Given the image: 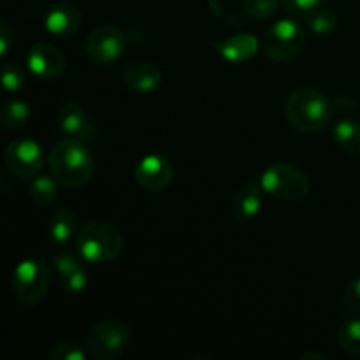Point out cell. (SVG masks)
Masks as SVG:
<instances>
[{
    "label": "cell",
    "instance_id": "obj_1",
    "mask_svg": "<svg viewBox=\"0 0 360 360\" xmlns=\"http://www.w3.org/2000/svg\"><path fill=\"white\" fill-rule=\"evenodd\" d=\"M48 167L49 174L67 188L86 185L95 171L94 157L83 141L67 136L53 144L48 155Z\"/></svg>",
    "mask_w": 360,
    "mask_h": 360
},
{
    "label": "cell",
    "instance_id": "obj_2",
    "mask_svg": "<svg viewBox=\"0 0 360 360\" xmlns=\"http://www.w3.org/2000/svg\"><path fill=\"white\" fill-rule=\"evenodd\" d=\"M285 115L294 129L306 134H315L333 122L334 105L322 91L302 86L288 95Z\"/></svg>",
    "mask_w": 360,
    "mask_h": 360
},
{
    "label": "cell",
    "instance_id": "obj_3",
    "mask_svg": "<svg viewBox=\"0 0 360 360\" xmlns=\"http://www.w3.org/2000/svg\"><path fill=\"white\" fill-rule=\"evenodd\" d=\"M76 252L90 264L111 262L123 252V236L108 221H88L76 236Z\"/></svg>",
    "mask_w": 360,
    "mask_h": 360
},
{
    "label": "cell",
    "instance_id": "obj_4",
    "mask_svg": "<svg viewBox=\"0 0 360 360\" xmlns=\"http://www.w3.org/2000/svg\"><path fill=\"white\" fill-rule=\"evenodd\" d=\"M259 185L267 195L285 200V202L302 200L311 190L309 179L306 178L304 172L287 162L271 164L260 176Z\"/></svg>",
    "mask_w": 360,
    "mask_h": 360
},
{
    "label": "cell",
    "instance_id": "obj_5",
    "mask_svg": "<svg viewBox=\"0 0 360 360\" xmlns=\"http://www.w3.org/2000/svg\"><path fill=\"white\" fill-rule=\"evenodd\" d=\"M49 283H51V274L46 264L34 259L21 260L14 267L13 278H11L14 299L25 308H34L41 304L48 295Z\"/></svg>",
    "mask_w": 360,
    "mask_h": 360
},
{
    "label": "cell",
    "instance_id": "obj_6",
    "mask_svg": "<svg viewBox=\"0 0 360 360\" xmlns=\"http://www.w3.org/2000/svg\"><path fill=\"white\" fill-rule=\"evenodd\" d=\"M132 343L130 327L122 320H102L88 333V350L91 357L111 360L120 357Z\"/></svg>",
    "mask_w": 360,
    "mask_h": 360
},
{
    "label": "cell",
    "instance_id": "obj_7",
    "mask_svg": "<svg viewBox=\"0 0 360 360\" xmlns=\"http://www.w3.org/2000/svg\"><path fill=\"white\" fill-rule=\"evenodd\" d=\"M306 46V34L299 23L280 20L271 25L264 35V51L274 62H290L301 55Z\"/></svg>",
    "mask_w": 360,
    "mask_h": 360
},
{
    "label": "cell",
    "instance_id": "obj_8",
    "mask_svg": "<svg viewBox=\"0 0 360 360\" xmlns=\"http://www.w3.org/2000/svg\"><path fill=\"white\" fill-rule=\"evenodd\" d=\"M4 160L14 176L21 179H32L42 171L44 151L34 139H14L7 144Z\"/></svg>",
    "mask_w": 360,
    "mask_h": 360
},
{
    "label": "cell",
    "instance_id": "obj_9",
    "mask_svg": "<svg viewBox=\"0 0 360 360\" xmlns=\"http://www.w3.org/2000/svg\"><path fill=\"white\" fill-rule=\"evenodd\" d=\"M127 37L115 25H101L86 41V55L95 65H109L123 55Z\"/></svg>",
    "mask_w": 360,
    "mask_h": 360
},
{
    "label": "cell",
    "instance_id": "obj_10",
    "mask_svg": "<svg viewBox=\"0 0 360 360\" xmlns=\"http://www.w3.org/2000/svg\"><path fill=\"white\" fill-rule=\"evenodd\" d=\"M134 176L144 190L160 192L165 186L171 185L174 178V165L164 155L150 153L137 162Z\"/></svg>",
    "mask_w": 360,
    "mask_h": 360
},
{
    "label": "cell",
    "instance_id": "obj_11",
    "mask_svg": "<svg viewBox=\"0 0 360 360\" xmlns=\"http://www.w3.org/2000/svg\"><path fill=\"white\" fill-rule=\"evenodd\" d=\"M27 65L35 77L44 81L58 79L65 70V58L56 46L37 42L27 55Z\"/></svg>",
    "mask_w": 360,
    "mask_h": 360
},
{
    "label": "cell",
    "instance_id": "obj_12",
    "mask_svg": "<svg viewBox=\"0 0 360 360\" xmlns=\"http://www.w3.org/2000/svg\"><path fill=\"white\" fill-rule=\"evenodd\" d=\"M56 125L62 130V134H65L67 137H74V139L86 141L91 139V136H94V125H91L86 111L76 102L63 104L58 109Z\"/></svg>",
    "mask_w": 360,
    "mask_h": 360
},
{
    "label": "cell",
    "instance_id": "obj_13",
    "mask_svg": "<svg viewBox=\"0 0 360 360\" xmlns=\"http://www.w3.org/2000/svg\"><path fill=\"white\" fill-rule=\"evenodd\" d=\"M83 23V14L74 4H56L46 14V30L56 37H70Z\"/></svg>",
    "mask_w": 360,
    "mask_h": 360
},
{
    "label": "cell",
    "instance_id": "obj_14",
    "mask_svg": "<svg viewBox=\"0 0 360 360\" xmlns=\"http://www.w3.org/2000/svg\"><path fill=\"white\" fill-rule=\"evenodd\" d=\"M122 79L129 90L137 91V94H148L160 84L162 72L155 63L136 62L123 70Z\"/></svg>",
    "mask_w": 360,
    "mask_h": 360
},
{
    "label": "cell",
    "instance_id": "obj_15",
    "mask_svg": "<svg viewBox=\"0 0 360 360\" xmlns=\"http://www.w3.org/2000/svg\"><path fill=\"white\" fill-rule=\"evenodd\" d=\"M262 186L246 183L232 197V217L238 221H250L262 210Z\"/></svg>",
    "mask_w": 360,
    "mask_h": 360
},
{
    "label": "cell",
    "instance_id": "obj_16",
    "mask_svg": "<svg viewBox=\"0 0 360 360\" xmlns=\"http://www.w3.org/2000/svg\"><path fill=\"white\" fill-rule=\"evenodd\" d=\"M218 53L224 56L227 62L241 63L250 60L259 51V41L250 34H238L229 37L224 42H214Z\"/></svg>",
    "mask_w": 360,
    "mask_h": 360
},
{
    "label": "cell",
    "instance_id": "obj_17",
    "mask_svg": "<svg viewBox=\"0 0 360 360\" xmlns=\"http://www.w3.org/2000/svg\"><path fill=\"white\" fill-rule=\"evenodd\" d=\"M76 229V217L67 207H58L53 211L48 221V238L53 245L65 246L70 241Z\"/></svg>",
    "mask_w": 360,
    "mask_h": 360
},
{
    "label": "cell",
    "instance_id": "obj_18",
    "mask_svg": "<svg viewBox=\"0 0 360 360\" xmlns=\"http://www.w3.org/2000/svg\"><path fill=\"white\" fill-rule=\"evenodd\" d=\"M58 185L60 183L56 181L51 174L35 176V178H32L30 186H28V195H30L32 202H34L35 206H53L60 197Z\"/></svg>",
    "mask_w": 360,
    "mask_h": 360
},
{
    "label": "cell",
    "instance_id": "obj_19",
    "mask_svg": "<svg viewBox=\"0 0 360 360\" xmlns=\"http://www.w3.org/2000/svg\"><path fill=\"white\" fill-rule=\"evenodd\" d=\"M334 141L348 155H360V123L355 120H341L334 125Z\"/></svg>",
    "mask_w": 360,
    "mask_h": 360
},
{
    "label": "cell",
    "instance_id": "obj_20",
    "mask_svg": "<svg viewBox=\"0 0 360 360\" xmlns=\"http://www.w3.org/2000/svg\"><path fill=\"white\" fill-rule=\"evenodd\" d=\"M30 118V108L23 101H9L2 109V125L6 129H21Z\"/></svg>",
    "mask_w": 360,
    "mask_h": 360
},
{
    "label": "cell",
    "instance_id": "obj_21",
    "mask_svg": "<svg viewBox=\"0 0 360 360\" xmlns=\"http://www.w3.org/2000/svg\"><path fill=\"white\" fill-rule=\"evenodd\" d=\"M338 343L347 354L360 355V320H348L340 327Z\"/></svg>",
    "mask_w": 360,
    "mask_h": 360
},
{
    "label": "cell",
    "instance_id": "obj_22",
    "mask_svg": "<svg viewBox=\"0 0 360 360\" xmlns=\"http://www.w3.org/2000/svg\"><path fill=\"white\" fill-rule=\"evenodd\" d=\"M304 20L308 27L311 28V32L320 35L330 34V32L338 28V16L330 9H326V7H319L309 16H306Z\"/></svg>",
    "mask_w": 360,
    "mask_h": 360
},
{
    "label": "cell",
    "instance_id": "obj_23",
    "mask_svg": "<svg viewBox=\"0 0 360 360\" xmlns=\"http://www.w3.org/2000/svg\"><path fill=\"white\" fill-rule=\"evenodd\" d=\"M49 360H84L86 352L76 341H62L49 348L48 352Z\"/></svg>",
    "mask_w": 360,
    "mask_h": 360
},
{
    "label": "cell",
    "instance_id": "obj_24",
    "mask_svg": "<svg viewBox=\"0 0 360 360\" xmlns=\"http://www.w3.org/2000/svg\"><path fill=\"white\" fill-rule=\"evenodd\" d=\"M243 7L253 20H267L280 9V0H243Z\"/></svg>",
    "mask_w": 360,
    "mask_h": 360
},
{
    "label": "cell",
    "instance_id": "obj_25",
    "mask_svg": "<svg viewBox=\"0 0 360 360\" xmlns=\"http://www.w3.org/2000/svg\"><path fill=\"white\" fill-rule=\"evenodd\" d=\"M53 267H55V271L58 273V278L65 276V274L83 267V257H81L79 253L76 255V253L67 252V250H58V252L53 255Z\"/></svg>",
    "mask_w": 360,
    "mask_h": 360
},
{
    "label": "cell",
    "instance_id": "obj_26",
    "mask_svg": "<svg viewBox=\"0 0 360 360\" xmlns=\"http://www.w3.org/2000/svg\"><path fill=\"white\" fill-rule=\"evenodd\" d=\"M60 285H62V290L65 294H79V292H83L88 285V273L84 266L65 274V276H60Z\"/></svg>",
    "mask_w": 360,
    "mask_h": 360
},
{
    "label": "cell",
    "instance_id": "obj_27",
    "mask_svg": "<svg viewBox=\"0 0 360 360\" xmlns=\"http://www.w3.org/2000/svg\"><path fill=\"white\" fill-rule=\"evenodd\" d=\"M2 83L4 88L7 91H18L25 86L27 83V77H25L23 70L16 65H11V63H4L2 67Z\"/></svg>",
    "mask_w": 360,
    "mask_h": 360
},
{
    "label": "cell",
    "instance_id": "obj_28",
    "mask_svg": "<svg viewBox=\"0 0 360 360\" xmlns=\"http://www.w3.org/2000/svg\"><path fill=\"white\" fill-rule=\"evenodd\" d=\"M343 302L350 311L360 313V276L347 283L343 292Z\"/></svg>",
    "mask_w": 360,
    "mask_h": 360
},
{
    "label": "cell",
    "instance_id": "obj_29",
    "mask_svg": "<svg viewBox=\"0 0 360 360\" xmlns=\"http://www.w3.org/2000/svg\"><path fill=\"white\" fill-rule=\"evenodd\" d=\"M283 4L292 14H297L302 18L309 16L313 11L322 7V0H283Z\"/></svg>",
    "mask_w": 360,
    "mask_h": 360
},
{
    "label": "cell",
    "instance_id": "obj_30",
    "mask_svg": "<svg viewBox=\"0 0 360 360\" xmlns=\"http://www.w3.org/2000/svg\"><path fill=\"white\" fill-rule=\"evenodd\" d=\"M13 46V34H11L7 21H0V55L6 56Z\"/></svg>",
    "mask_w": 360,
    "mask_h": 360
},
{
    "label": "cell",
    "instance_id": "obj_31",
    "mask_svg": "<svg viewBox=\"0 0 360 360\" xmlns=\"http://www.w3.org/2000/svg\"><path fill=\"white\" fill-rule=\"evenodd\" d=\"M354 104H355L354 98L347 97V95H340V97L333 102L334 109H338V111H348V109H354Z\"/></svg>",
    "mask_w": 360,
    "mask_h": 360
},
{
    "label": "cell",
    "instance_id": "obj_32",
    "mask_svg": "<svg viewBox=\"0 0 360 360\" xmlns=\"http://www.w3.org/2000/svg\"><path fill=\"white\" fill-rule=\"evenodd\" d=\"M302 360H306V359H319V360H326V359H329L327 357V355H323V354H315V352H308V354H304L301 357Z\"/></svg>",
    "mask_w": 360,
    "mask_h": 360
}]
</instances>
